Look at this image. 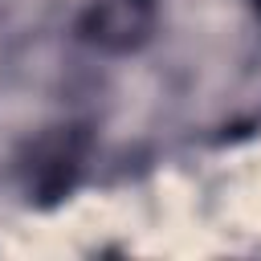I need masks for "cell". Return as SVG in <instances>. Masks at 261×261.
<instances>
[{
  "instance_id": "obj_1",
  "label": "cell",
  "mask_w": 261,
  "mask_h": 261,
  "mask_svg": "<svg viewBox=\"0 0 261 261\" xmlns=\"http://www.w3.org/2000/svg\"><path fill=\"white\" fill-rule=\"evenodd\" d=\"M151 24H155V0H98L86 12L82 33L102 49H130L151 33Z\"/></svg>"
},
{
  "instance_id": "obj_2",
  "label": "cell",
  "mask_w": 261,
  "mask_h": 261,
  "mask_svg": "<svg viewBox=\"0 0 261 261\" xmlns=\"http://www.w3.org/2000/svg\"><path fill=\"white\" fill-rule=\"evenodd\" d=\"M253 4H257V12H261V0H253Z\"/></svg>"
}]
</instances>
